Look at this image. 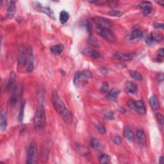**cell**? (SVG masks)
<instances>
[{
	"instance_id": "20",
	"label": "cell",
	"mask_w": 164,
	"mask_h": 164,
	"mask_svg": "<svg viewBox=\"0 0 164 164\" xmlns=\"http://www.w3.org/2000/svg\"><path fill=\"white\" fill-rule=\"evenodd\" d=\"M7 126V120H6V113L5 110H3L1 114V121H0V126L1 128L4 131L6 129Z\"/></svg>"
},
{
	"instance_id": "12",
	"label": "cell",
	"mask_w": 164,
	"mask_h": 164,
	"mask_svg": "<svg viewBox=\"0 0 164 164\" xmlns=\"http://www.w3.org/2000/svg\"><path fill=\"white\" fill-rule=\"evenodd\" d=\"M7 12H6V17L8 19H11L14 16L16 11V2L14 1H8L7 4Z\"/></svg>"
},
{
	"instance_id": "21",
	"label": "cell",
	"mask_w": 164,
	"mask_h": 164,
	"mask_svg": "<svg viewBox=\"0 0 164 164\" xmlns=\"http://www.w3.org/2000/svg\"><path fill=\"white\" fill-rule=\"evenodd\" d=\"M150 104L151 109L153 110H157L159 109V102L156 96L151 97L150 99Z\"/></svg>"
},
{
	"instance_id": "9",
	"label": "cell",
	"mask_w": 164,
	"mask_h": 164,
	"mask_svg": "<svg viewBox=\"0 0 164 164\" xmlns=\"http://www.w3.org/2000/svg\"><path fill=\"white\" fill-rule=\"evenodd\" d=\"M22 91H23V87L21 86V85L17 86L14 88L13 94L12 96L10 97V105H14L17 103L19 99L21 96Z\"/></svg>"
},
{
	"instance_id": "10",
	"label": "cell",
	"mask_w": 164,
	"mask_h": 164,
	"mask_svg": "<svg viewBox=\"0 0 164 164\" xmlns=\"http://www.w3.org/2000/svg\"><path fill=\"white\" fill-rule=\"evenodd\" d=\"M162 39L163 35L162 33L153 32L151 33V35L147 37V39H146V42L149 45H151V44L155 42H159V41L162 40Z\"/></svg>"
},
{
	"instance_id": "18",
	"label": "cell",
	"mask_w": 164,
	"mask_h": 164,
	"mask_svg": "<svg viewBox=\"0 0 164 164\" xmlns=\"http://www.w3.org/2000/svg\"><path fill=\"white\" fill-rule=\"evenodd\" d=\"M120 93V91L118 90L117 88H114L109 92L107 95V98L112 101H117V97Z\"/></svg>"
},
{
	"instance_id": "14",
	"label": "cell",
	"mask_w": 164,
	"mask_h": 164,
	"mask_svg": "<svg viewBox=\"0 0 164 164\" xmlns=\"http://www.w3.org/2000/svg\"><path fill=\"white\" fill-rule=\"evenodd\" d=\"M134 109L136 110L137 113L140 115H145L146 114V106L142 101L139 100L135 102V107Z\"/></svg>"
},
{
	"instance_id": "25",
	"label": "cell",
	"mask_w": 164,
	"mask_h": 164,
	"mask_svg": "<svg viewBox=\"0 0 164 164\" xmlns=\"http://www.w3.org/2000/svg\"><path fill=\"white\" fill-rule=\"evenodd\" d=\"M25 101H23L21 103V105L20 106L19 112L18 115V120L19 122H22L23 120L24 117V107H25Z\"/></svg>"
},
{
	"instance_id": "32",
	"label": "cell",
	"mask_w": 164,
	"mask_h": 164,
	"mask_svg": "<svg viewBox=\"0 0 164 164\" xmlns=\"http://www.w3.org/2000/svg\"><path fill=\"white\" fill-rule=\"evenodd\" d=\"M103 114L105 118L108 119H110V120L114 119V114L113 111L110 110H106L105 111H104Z\"/></svg>"
},
{
	"instance_id": "8",
	"label": "cell",
	"mask_w": 164,
	"mask_h": 164,
	"mask_svg": "<svg viewBox=\"0 0 164 164\" xmlns=\"http://www.w3.org/2000/svg\"><path fill=\"white\" fill-rule=\"evenodd\" d=\"M27 69L28 72L31 73L34 69V57H33L32 48L31 46H28V55L27 61Z\"/></svg>"
},
{
	"instance_id": "36",
	"label": "cell",
	"mask_w": 164,
	"mask_h": 164,
	"mask_svg": "<svg viewBox=\"0 0 164 164\" xmlns=\"http://www.w3.org/2000/svg\"><path fill=\"white\" fill-rule=\"evenodd\" d=\"M156 119H157V121L159 124H160L161 126L163 125V123H164L163 116L161 114L158 113L157 114H156Z\"/></svg>"
},
{
	"instance_id": "19",
	"label": "cell",
	"mask_w": 164,
	"mask_h": 164,
	"mask_svg": "<svg viewBox=\"0 0 164 164\" xmlns=\"http://www.w3.org/2000/svg\"><path fill=\"white\" fill-rule=\"evenodd\" d=\"M64 50V47L63 46V44H58L57 45H55L51 46L50 48V51L52 53H53L55 55H60L63 51Z\"/></svg>"
},
{
	"instance_id": "13",
	"label": "cell",
	"mask_w": 164,
	"mask_h": 164,
	"mask_svg": "<svg viewBox=\"0 0 164 164\" xmlns=\"http://www.w3.org/2000/svg\"><path fill=\"white\" fill-rule=\"evenodd\" d=\"M125 92L128 94H135L138 91L137 85L132 81H127L125 83Z\"/></svg>"
},
{
	"instance_id": "16",
	"label": "cell",
	"mask_w": 164,
	"mask_h": 164,
	"mask_svg": "<svg viewBox=\"0 0 164 164\" xmlns=\"http://www.w3.org/2000/svg\"><path fill=\"white\" fill-rule=\"evenodd\" d=\"M16 81V74L14 71H12L10 74L9 80L8 81V83H7V89H8V91H10L14 90V88L16 87H15Z\"/></svg>"
},
{
	"instance_id": "1",
	"label": "cell",
	"mask_w": 164,
	"mask_h": 164,
	"mask_svg": "<svg viewBox=\"0 0 164 164\" xmlns=\"http://www.w3.org/2000/svg\"><path fill=\"white\" fill-rule=\"evenodd\" d=\"M51 101L57 112L60 115L63 120L67 124H71L73 122V115L70 111L67 109L64 103L60 98L58 93L54 92L52 94Z\"/></svg>"
},
{
	"instance_id": "34",
	"label": "cell",
	"mask_w": 164,
	"mask_h": 164,
	"mask_svg": "<svg viewBox=\"0 0 164 164\" xmlns=\"http://www.w3.org/2000/svg\"><path fill=\"white\" fill-rule=\"evenodd\" d=\"M109 84L107 81H105L103 83L101 88V91L103 93H106L108 91H109Z\"/></svg>"
},
{
	"instance_id": "39",
	"label": "cell",
	"mask_w": 164,
	"mask_h": 164,
	"mask_svg": "<svg viewBox=\"0 0 164 164\" xmlns=\"http://www.w3.org/2000/svg\"><path fill=\"white\" fill-rule=\"evenodd\" d=\"M154 27L156 29H163V23H155L154 25Z\"/></svg>"
},
{
	"instance_id": "40",
	"label": "cell",
	"mask_w": 164,
	"mask_h": 164,
	"mask_svg": "<svg viewBox=\"0 0 164 164\" xmlns=\"http://www.w3.org/2000/svg\"><path fill=\"white\" fill-rule=\"evenodd\" d=\"M151 11H152V9L151 8H147V9H146L143 10L142 14H143L144 16H147V15L150 14L151 12Z\"/></svg>"
},
{
	"instance_id": "11",
	"label": "cell",
	"mask_w": 164,
	"mask_h": 164,
	"mask_svg": "<svg viewBox=\"0 0 164 164\" xmlns=\"http://www.w3.org/2000/svg\"><path fill=\"white\" fill-rule=\"evenodd\" d=\"M137 139L139 145L141 146H145L146 144V137L142 128H138L136 133Z\"/></svg>"
},
{
	"instance_id": "17",
	"label": "cell",
	"mask_w": 164,
	"mask_h": 164,
	"mask_svg": "<svg viewBox=\"0 0 164 164\" xmlns=\"http://www.w3.org/2000/svg\"><path fill=\"white\" fill-rule=\"evenodd\" d=\"M82 53L85 55L89 56L93 58H98L101 57V54L99 51H96L92 49H89V48H86L82 51Z\"/></svg>"
},
{
	"instance_id": "27",
	"label": "cell",
	"mask_w": 164,
	"mask_h": 164,
	"mask_svg": "<svg viewBox=\"0 0 164 164\" xmlns=\"http://www.w3.org/2000/svg\"><path fill=\"white\" fill-rule=\"evenodd\" d=\"M130 76L134 80L137 81H141L142 80V76L141 75V74L139 72L136 71V70H133V71L130 72Z\"/></svg>"
},
{
	"instance_id": "24",
	"label": "cell",
	"mask_w": 164,
	"mask_h": 164,
	"mask_svg": "<svg viewBox=\"0 0 164 164\" xmlns=\"http://www.w3.org/2000/svg\"><path fill=\"white\" fill-rule=\"evenodd\" d=\"M69 19V14L68 12L63 10L60 14V21L62 24H65Z\"/></svg>"
},
{
	"instance_id": "31",
	"label": "cell",
	"mask_w": 164,
	"mask_h": 164,
	"mask_svg": "<svg viewBox=\"0 0 164 164\" xmlns=\"http://www.w3.org/2000/svg\"><path fill=\"white\" fill-rule=\"evenodd\" d=\"M152 4L150 1H143L138 5V7L142 10H144L147 8H151Z\"/></svg>"
},
{
	"instance_id": "7",
	"label": "cell",
	"mask_w": 164,
	"mask_h": 164,
	"mask_svg": "<svg viewBox=\"0 0 164 164\" xmlns=\"http://www.w3.org/2000/svg\"><path fill=\"white\" fill-rule=\"evenodd\" d=\"M92 20L98 27L105 28L110 29H111V27H112V24H111V22L105 18L101 17H93Z\"/></svg>"
},
{
	"instance_id": "35",
	"label": "cell",
	"mask_w": 164,
	"mask_h": 164,
	"mask_svg": "<svg viewBox=\"0 0 164 164\" xmlns=\"http://www.w3.org/2000/svg\"><path fill=\"white\" fill-rule=\"evenodd\" d=\"M97 129H98V132L101 133V134H105L106 133V128L105 126H104L103 125H102L101 124H100V123H99V124L97 125Z\"/></svg>"
},
{
	"instance_id": "29",
	"label": "cell",
	"mask_w": 164,
	"mask_h": 164,
	"mask_svg": "<svg viewBox=\"0 0 164 164\" xmlns=\"http://www.w3.org/2000/svg\"><path fill=\"white\" fill-rule=\"evenodd\" d=\"M164 58V50L163 48L158 51V54L156 55V60L158 62H163Z\"/></svg>"
},
{
	"instance_id": "37",
	"label": "cell",
	"mask_w": 164,
	"mask_h": 164,
	"mask_svg": "<svg viewBox=\"0 0 164 164\" xmlns=\"http://www.w3.org/2000/svg\"><path fill=\"white\" fill-rule=\"evenodd\" d=\"M112 141L116 145H119L121 143V139L119 136L115 135L112 137Z\"/></svg>"
},
{
	"instance_id": "38",
	"label": "cell",
	"mask_w": 164,
	"mask_h": 164,
	"mask_svg": "<svg viewBox=\"0 0 164 164\" xmlns=\"http://www.w3.org/2000/svg\"><path fill=\"white\" fill-rule=\"evenodd\" d=\"M88 2H90L91 3H94V4H96V5H102V4H105V3H106V1H104V0H95V1H89Z\"/></svg>"
},
{
	"instance_id": "41",
	"label": "cell",
	"mask_w": 164,
	"mask_h": 164,
	"mask_svg": "<svg viewBox=\"0 0 164 164\" xmlns=\"http://www.w3.org/2000/svg\"><path fill=\"white\" fill-rule=\"evenodd\" d=\"M157 79L159 81H162L163 80V73H159L158 76H157Z\"/></svg>"
},
{
	"instance_id": "26",
	"label": "cell",
	"mask_w": 164,
	"mask_h": 164,
	"mask_svg": "<svg viewBox=\"0 0 164 164\" xmlns=\"http://www.w3.org/2000/svg\"><path fill=\"white\" fill-rule=\"evenodd\" d=\"M110 157L106 154H101L99 155V162L101 163H110Z\"/></svg>"
},
{
	"instance_id": "3",
	"label": "cell",
	"mask_w": 164,
	"mask_h": 164,
	"mask_svg": "<svg viewBox=\"0 0 164 164\" xmlns=\"http://www.w3.org/2000/svg\"><path fill=\"white\" fill-rule=\"evenodd\" d=\"M37 147L34 141H32L29 144L27 150V161L28 164L36 163L37 162Z\"/></svg>"
},
{
	"instance_id": "43",
	"label": "cell",
	"mask_w": 164,
	"mask_h": 164,
	"mask_svg": "<svg viewBox=\"0 0 164 164\" xmlns=\"http://www.w3.org/2000/svg\"><path fill=\"white\" fill-rule=\"evenodd\" d=\"M157 3H158V4H160L162 6H163V5H164L163 1H157Z\"/></svg>"
},
{
	"instance_id": "22",
	"label": "cell",
	"mask_w": 164,
	"mask_h": 164,
	"mask_svg": "<svg viewBox=\"0 0 164 164\" xmlns=\"http://www.w3.org/2000/svg\"><path fill=\"white\" fill-rule=\"evenodd\" d=\"M124 136L126 138V139L130 142L134 140V134L132 130L129 128H126L124 130Z\"/></svg>"
},
{
	"instance_id": "42",
	"label": "cell",
	"mask_w": 164,
	"mask_h": 164,
	"mask_svg": "<svg viewBox=\"0 0 164 164\" xmlns=\"http://www.w3.org/2000/svg\"><path fill=\"white\" fill-rule=\"evenodd\" d=\"M159 163H163V156H161L159 158Z\"/></svg>"
},
{
	"instance_id": "23",
	"label": "cell",
	"mask_w": 164,
	"mask_h": 164,
	"mask_svg": "<svg viewBox=\"0 0 164 164\" xmlns=\"http://www.w3.org/2000/svg\"><path fill=\"white\" fill-rule=\"evenodd\" d=\"M142 37V33L139 29H136V30L133 31L128 36V39L129 40H135L138 38H140Z\"/></svg>"
},
{
	"instance_id": "30",
	"label": "cell",
	"mask_w": 164,
	"mask_h": 164,
	"mask_svg": "<svg viewBox=\"0 0 164 164\" xmlns=\"http://www.w3.org/2000/svg\"><path fill=\"white\" fill-rule=\"evenodd\" d=\"M87 42L89 44H91V46H95V47H99L100 46V44H99V42H98V40H97L96 38H94V37H90L88 39Z\"/></svg>"
},
{
	"instance_id": "2",
	"label": "cell",
	"mask_w": 164,
	"mask_h": 164,
	"mask_svg": "<svg viewBox=\"0 0 164 164\" xmlns=\"http://www.w3.org/2000/svg\"><path fill=\"white\" fill-rule=\"evenodd\" d=\"M33 124L35 127L39 129H43L46 125V111L43 105H40L35 111L33 117Z\"/></svg>"
},
{
	"instance_id": "33",
	"label": "cell",
	"mask_w": 164,
	"mask_h": 164,
	"mask_svg": "<svg viewBox=\"0 0 164 164\" xmlns=\"http://www.w3.org/2000/svg\"><path fill=\"white\" fill-rule=\"evenodd\" d=\"M109 14L110 16L118 17H122L123 16V13L118 10H111L110 12H109Z\"/></svg>"
},
{
	"instance_id": "6",
	"label": "cell",
	"mask_w": 164,
	"mask_h": 164,
	"mask_svg": "<svg viewBox=\"0 0 164 164\" xmlns=\"http://www.w3.org/2000/svg\"><path fill=\"white\" fill-rule=\"evenodd\" d=\"M32 6L33 7L35 10L39 11V12H43L44 14H47L48 16L50 17L52 19H55V16H54V13L53 12L50 7L49 6H43L42 4H40V3L39 2H33Z\"/></svg>"
},
{
	"instance_id": "28",
	"label": "cell",
	"mask_w": 164,
	"mask_h": 164,
	"mask_svg": "<svg viewBox=\"0 0 164 164\" xmlns=\"http://www.w3.org/2000/svg\"><path fill=\"white\" fill-rule=\"evenodd\" d=\"M91 146L95 149V150H99L101 147V144L99 140H98L96 138H93L91 140Z\"/></svg>"
},
{
	"instance_id": "4",
	"label": "cell",
	"mask_w": 164,
	"mask_h": 164,
	"mask_svg": "<svg viewBox=\"0 0 164 164\" xmlns=\"http://www.w3.org/2000/svg\"><path fill=\"white\" fill-rule=\"evenodd\" d=\"M28 55V46L21 45L19 47L18 50V57L17 62L18 66L19 68L27 65V61Z\"/></svg>"
},
{
	"instance_id": "15",
	"label": "cell",
	"mask_w": 164,
	"mask_h": 164,
	"mask_svg": "<svg viewBox=\"0 0 164 164\" xmlns=\"http://www.w3.org/2000/svg\"><path fill=\"white\" fill-rule=\"evenodd\" d=\"M114 57L117 60L123 61H128L131 60L133 58V55L132 54L123 53L121 52H116L114 54Z\"/></svg>"
},
{
	"instance_id": "5",
	"label": "cell",
	"mask_w": 164,
	"mask_h": 164,
	"mask_svg": "<svg viewBox=\"0 0 164 164\" xmlns=\"http://www.w3.org/2000/svg\"><path fill=\"white\" fill-rule=\"evenodd\" d=\"M96 32L98 35L109 42H114L116 40V37L110 29L98 27L96 28Z\"/></svg>"
}]
</instances>
